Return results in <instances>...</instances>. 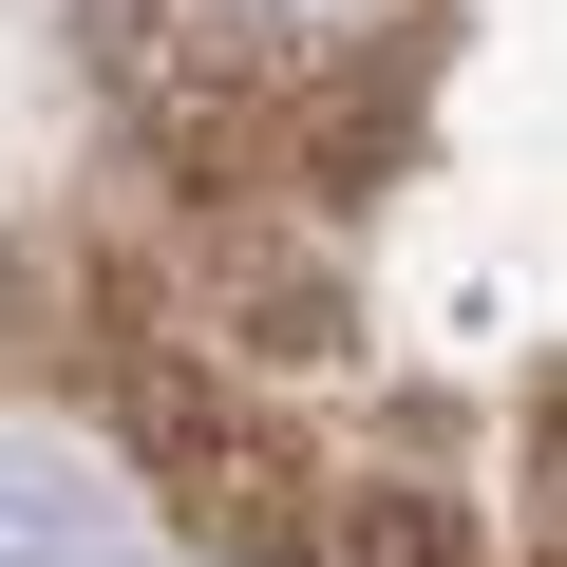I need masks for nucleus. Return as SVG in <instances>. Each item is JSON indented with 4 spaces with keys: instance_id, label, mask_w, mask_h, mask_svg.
I'll return each instance as SVG.
<instances>
[{
    "instance_id": "obj_1",
    "label": "nucleus",
    "mask_w": 567,
    "mask_h": 567,
    "mask_svg": "<svg viewBox=\"0 0 567 567\" xmlns=\"http://www.w3.org/2000/svg\"><path fill=\"white\" fill-rule=\"evenodd\" d=\"M322 567H492V529L416 473H360V492H322Z\"/></svg>"
}]
</instances>
